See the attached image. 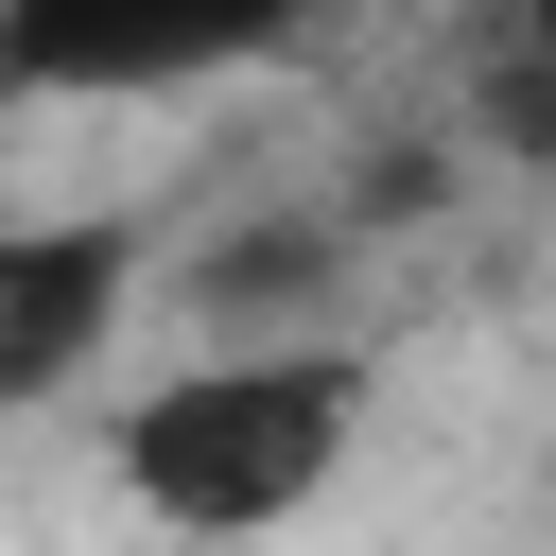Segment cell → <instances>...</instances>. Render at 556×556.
I'll return each instance as SVG.
<instances>
[{
    "instance_id": "obj_4",
    "label": "cell",
    "mask_w": 556,
    "mask_h": 556,
    "mask_svg": "<svg viewBox=\"0 0 556 556\" xmlns=\"http://www.w3.org/2000/svg\"><path fill=\"white\" fill-rule=\"evenodd\" d=\"M330 278H348V208H278V226H226L191 295H208V313H226L243 348H278V330H295V313H313Z\"/></svg>"
},
{
    "instance_id": "obj_5",
    "label": "cell",
    "mask_w": 556,
    "mask_h": 556,
    "mask_svg": "<svg viewBox=\"0 0 556 556\" xmlns=\"http://www.w3.org/2000/svg\"><path fill=\"white\" fill-rule=\"evenodd\" d=\"M504 52H539V70H556V0H521V17H504Z\"/></svg>"
},
{
    "instance_id": "obj_2",
    "label": "cell",
    "mask_w": 556,
    "mask_h": 556,
    "mask_svg": "<svg viewBox=\"0 0 556 556\" xmlns=\"http://www.w3.org/2000/svg\"><path fill=\"white\" fill-rule=\"evenodd\" d=\"M313 0H0V104H156L295 52Z\"/></svg>"
},
{
    "instance_id": "obj_3",
    "label": "cell",
    "mask_w": 556,
    "mask_h": 556,
    "mask_svg": "<svg viewBox=\"0 0 556 556\" xmlns=\"http://www.w3.org/2000/svg\"><path fill=\"white\" fill-rule=\"evenodd\" d=\"M122 295H139V226H104V208H0V417L70 400L104 365V330H122Z\"/></svg>"
},
{
    "instance_id": "obj_1",
    "label": "cell",
    "mask_w": 556,
    "mask_h": 556,
    "mask_svg": "<svg viewBox=\"0 0 556 556\" xmlns=\"http://www.w3.org/2000/svg\"><path fill=\"white\" fill-rule=\"evenodd\" d=\"M348 434H365V348L278 330V348H208V365L139 382L104 452H122L139 521H174V539H278L348 469Z\"/></svg>"
}]
</instances>
